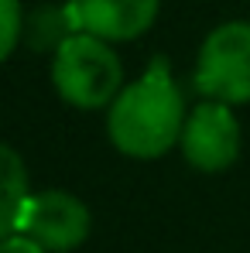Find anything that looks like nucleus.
<instances>
[{
    "mask_svg": "<svg viewBox=\"0 0 250 253\" xmlns=\"http://www.w3.org/2000/svg\"><path fill=\"white\" fill-rule=\"evenodd\" d=\"M89 226H93L89 209L76 195L48 188L24 202V212L17 219V236H28L45 253H69L86 243Z\"/></svg>",
    "mask_w": 250,
    "mask_h": 253,
    "instance_id": "20e7f679",
    "label": "nucleus"
},
{
    "mask_svg": "<svg viewBox=\"0 0 250 253\" xmlns=\"http://www.w3.org/2000/svg\"><path fill=\"white\" fill-rule=\"evenodd\" d=\"M51 83L76 110H103L120 96L124 65L117 51L93 35H72L51 58Z\"/></svg>",
    "mask_w": 250,
    "mask_h": 253,
    "instance_id": "f03ea898",
    "label": "nucleus"
},
{
    "mask_svg": "<svg viewBox=\"0 0 250 253\" xmlns=\"http://www.w3.org/2000/svg\"><path fill=\"white\" fill-rule=\"evenodd\" d=\"M65 10L76 35H93L110 44L141 38L154 24L161 0H65Z\"/></svg>",
    "mask_w": 250,
    "mask_h": 253,
    "instance_id": "423d86ee",
    "label": "nucleus"
},
{
    "mask_svg": "<svg viewBox=\"0 0 250 253\" xmlns=\"http://www.w3.org/2000/svg\"><path fill=\"white\" fill-rule=\"evenodd\" d=\"M24 35V17H21V0H0V62L10 58Z\"/></svg>",
    "mask_w": 250,
    "mask_h": 253,
    "instance_id": "1a4fd4ad",
    "label": "nucleus"
},
{
    "mask_svg": "<svg viewBox=\"0 0 250 253\" xmlns=\"http://www.w3.org/2000/svg\"><path fill=\"white\" fill-rule=\"evenodd\" d=\"M28 199H31L28 168H24L21 154L14 147L0 144V243L17 233V219H21Z\"/></svg>",
    "mask_w": 250,
    "mask_h": 253,
    "instance_id": "0eeeda50",
    "label": "nucleus"
},
{
    "mask_svg": "<svg viewBox=\"0 0 250 253\" xmlns=\"http://www.w3.org/2000/svg\"><path fill=\"white\" fill-rule=\"evenodd\" d=\"M196 89L209 103L237 106L250 103V24L226 21L199 48L196 62Z\"/></svg>",
    "mask_w": 250,
    "mask_h": 253,
    "instance_id": "7ed1b4c3",
    "label": "nucleus"
},
{
    "mask_svg": "<svg viewBox=\"0 0 250 253\" xmlns=\"http://www.w3.org/2000/svg\"><path fill=\"white\" fill-rule=\"evenodd\" d=\"M182 130L185 99L165 58H154L137 83L124 85L106 113V133L127 158H161L182 140Z\"/></svg>",
    "mask_w": 250,
    "mask_h": 253,
    "instance_id": "f257e3e1",
    "label": "nucleus"
},
{
    "mask_svg": "<svg viewBox=\"0 0 250 253\" xmlns=\"http://www.w3.org/2000/svg\"><path fill=\"white\" fill-rule=\"evenodd\" d=\"M76 35V28H72V21H69V10H65V3L62 7H42L35 17H31V24H28V42L31 48H62V44L69 42Z\"/></svg>",
    "mask_w": 250,
    "mask_h": 253,
    "instance_id": "6e6552de",
    "label": "nucleus"
},
{
    "mask_svg": "<svg viewBox=\"0 0 250 253\" xmlns=\"http://www.w3.org/2000/svg\"><path fill=\"white\" fill-rule=\"evenodd\" d=\"M0 253H45V250L38 247V243H31L28 236H17V233H14L10 240L0 243Z\"/></svg>",
    "mask_w": 250,
    "mask_h": 253,
    "instance_id": "9d476101",
    "label": "nucleus"
},
{
    "mask_svg": "<svg viewBox=\"0 0 250 253\" xmlns=\"http://www.w3.org/2000/svg\"><path fill=\"white\" fill-rule=\"evenodd\" d=\"M182 154L196 171H226L240 154V124L223 103H202L189 113L182 130Z\"/></svg>",
    "mask_w": 250,
    "mask_h": 253,
    "instance_id": "39448f33",
    "label": "nucleus"
}]
</instances>
